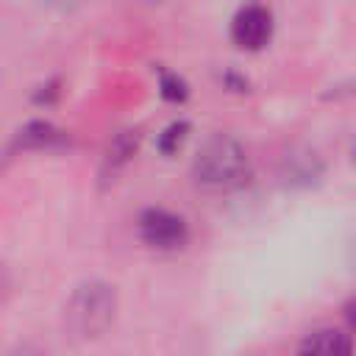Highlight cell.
Masks as SVG:
<instances>
[{
    "label": "cell",
    "mask_w": 356,
    "mask_h": 356,
    "mask_svg": "<svg viewBox=\"0 0 356 356\" xmlns=\"http://www.w3.org/2000/svg\"><path fill=\"white\" fill-rule=\"evenodd\" d=\"M114 309H117L114 289L103 281H89L72 292L64 320L75 337L89 339V337H100L111 325Z\"/></svg>",
    "instance_id": "2"
},
{
    "label": "cell",
    "mask_w": 356,
    "mask_h": 356,
    "mask_svg": "<svg viewBox=\"0 0 356 356\" xmlns=\"http://www.w3.org/2000/svg\"><path fill=\"white\" fill-rule=\"evenodd\" d=\"M161 95L167 100H184L186 97V83L178 75H161Z\"/></svg>",
    "instance_id": "9"
},
{
    "label": "cell",
    "mask_w": 356,
    "mask_h": 356,
    "mask_svg": "<svg viewBox=\"0 0 356 356\" xmlns=\"http://www.w3.org/2000/svg\"><path fill=\"white\" fill-rule=\"evenodd\" d=\"M270 36H273V14L259 3L239 8L236 17L231 19V39L236 47L259 50L270 42Z\"/></svg>",
    "instance_id": "4"
},
{
    "label": "cell",
    "mask_w": 356,
    "mask_h": 356,
    "mask_svg": "<svg viewBox=\"0 0 356 356\" xmlns=\"http://www.w3.org/2000/svg\"><path fill=\"white\" fill-rule=\"evenodd\" d=\"M186 136H189V125L186 122H170L161 134H159V150L161 153H175L184 142H186Z\"/></svg>",
    "instance_id": "8"
},
{
    "label": "cell",
    "mask_w": 356,
    "mask_h": 356,
    "mask_svg": "<svg viewBox=\"0 0 356 356\" xmlns=\"http://www.w3.org/2000/svg\"><path fill=\"white\" fill-rule=\"evenodd\" d=\"M61 142H64V134L50 122H31L25 131H19V145L25 147H56Z\"/></svg>",
    "instance_id": "6"
},
{
    "label": "cell",
    "mask_w": 356,
    "mask_h": 356,
    "mask_svg": "<svg viewBox=\"0 0 356 356\" xmlns=\"http://www.w3.org/2000/svg\"><path fill=\"white\" fill-rule=\"evenodd\" d=\"M134 150H136V136H134L131 131H125V134H120V136L111 142V147H108V153H106V164H108L111 170H117L120 164H125V161L134 156Z\"/></svg>",
    "instance_id": "7"
},
{
    "label": "cell",
    "mask_w": 356,
    "mask_h": 356,
    "mask_svg": "<svg viewBox=\"0 0 356 356\" xmlns=\"http://www.w3.org/2000/svg\"><path fill=\"white\" fill-rule=\"evenodd\" d=\"M139 236L145 245L159 248V250H175L186 242L189 228L184 217L167 211V209H147L139 217Z\"/></svg>",
    "instance_id": "3"
},
{
    "label": "cell",
    "mask_w": 356,
    "mask_h": 356,
    "mask_svg": "<svg viewBox=\"0 0 356 356\" xmlns=\"http://www.w3.org/2000/svg\"><path fill=\"white\" fill-rule=\"evenodd\" d=\"M350 159H353V164H356V136H353V142H350Z\"/></svg>",
    "instance_id": "12"
},
{
    "label": "cell",
    "mask_w": 356,
    "mask_h": 356,
    "mask_svg": "<svg viewBox=\"0 0 356 356\" xmlns=\"http://www.w3.org/2000/svg\"><path fill=\"white\" fill-rule=\"evenodd\" d=\"M17 356H42V353H39V350H31V348H25V350H19Z\"/></svg>",
    "instance_id": "11"
},
{
    "label": "cell",
    "mask_w": 356,
    "mask_h": 356,
    "mask_svg": "<svg viewBox=\"0 0 356 356\" xmlns=\"http://www.w3.org/2000/svg\"><path fill=\"white\" fill-rule=\"evenodd\" d=\"M3 289H6V267L0 264V292H3Z\"/></svg>",
    "instance_id": "10"
},
{
    "label": "cell",
    "mask_w": 356,
    "mask_h": 356,
    "mask_svg": "<svg viewBox=\"0 0 356 356\" xmlns=\"http://www.w3.org/2000/svg\"><path fill=\"white\" fill-rule=\"evenodd\" d=\"M192 172L206 189H231L248 175V153L234 136H211L197 150Z\"/></svg>",
    "instance_id": "1"
},
{
    "label": "cell",
    "mask_w": 356,
    "mask_h": 356,
    "mask_svg": "<svg viewBox=\"0 0 356 356\" xmlns=\"http://www.w3.org/2000/svg\"><path fill=\"white\" fill-rule=\"evenodd\" d=\"M350 320H353V325H356V303H353V312H350Z\"/></svg>",
    "instance_id": "13"
},
{
    "label": "cell",
    "mask_w": 356,
    "mask_h": 356,
    "mask_svg": "<svg viewBox=\"0 0 356 356\" xmlns=\"http://www.w3.org/2000/svg\"><path fill=\"white\" fill-rule=\"evenodd\" d=\"M298 356H350V337L337 328L312 331L300 342Z\"/></svg>",
    "instance_id": "5"
}]
</instances>
